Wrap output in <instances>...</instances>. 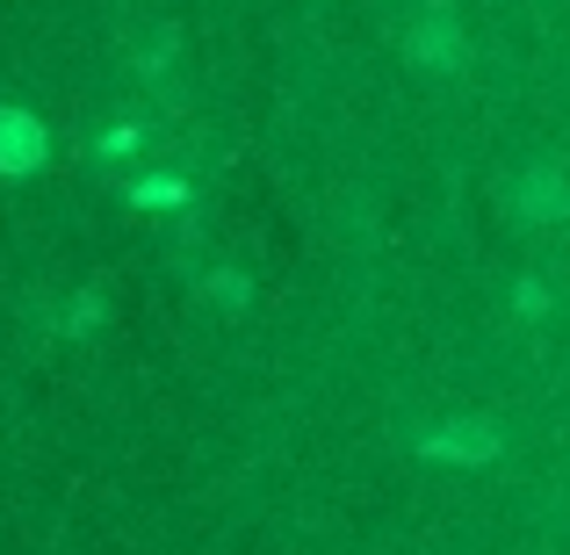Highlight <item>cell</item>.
Segmentation results:
<instances>
[{"mask_svg":"<svg viewBox=\"0 0 570 555\" xmlns=\"http://www.w3.org/2000/svg\"><path fill=\"white\" fill-rule=\"evenodd\" d=\"M43 159V130H37V116H22V109H0V174H29Z\"/></svg>","mask_w":570,"mask_h":555,"instance_id":"cell-1","label":"cell"},{"mask_svg":"<svg viewBox=\"0 0 570 555\" xmlns=\"http://www.w3.org/2000/svg\"><path fill=\"white\" fill-rule=\"evenodd\" d=\"M426 455H448V462H491V455H499V433H491L484 418H462V426L433 433Z\"/></svg>","mask_w":570,"mask_h":555,"instance_id":"cell-2","label":"cell"},{"mask_svg":"<svg viewBox=\"0 0 570 555\" xmlns=\"http://www.w3.org/2000/svg\"><path fill=\"white\" fill-rule=\"evenodd\" d=\"M520 217H570V174L534 167L528 181H520Z\"/></svg>","mask_w":570,"mask_h":555,"instance_id":"cell-3","label":"cell"},{"mask_svg":"<svg viewBox=\"0 0 570 555\" xmlns=\"http://www.w3.org/2000/svg\"><path fill=\"white\" fill-rule=\"evenodd\" d=\"M412 58H419V66H455V58H462V29L448 22L441 8H433L426 22L412 29Z\"/></svg>","mask_w":570,"mask_h":555,"instance_id":"cell-4","label":"cell"}]
</instances>
